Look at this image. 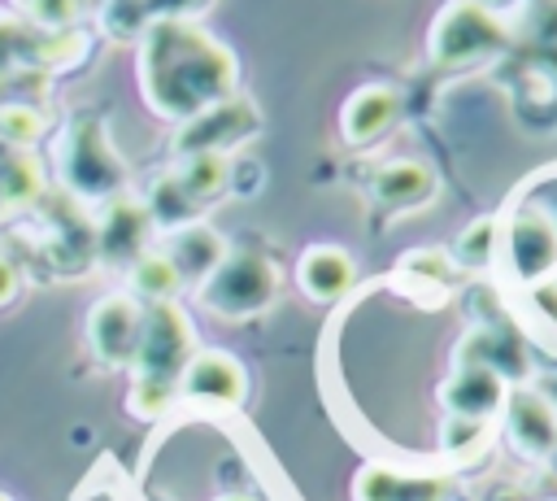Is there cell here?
I'll use <instances>...</instances> for the list:
<instances>
[{
	"mask_svg": "<svg viewBox=\"0 0 557 501\" xmlns=\"http://www.w3.org/2000/svg\"><path fill=\"white\" fill-rule=\"evenodd\" d=\"M474 4H479V9H487V13H496V17H500V13H509V9H518V4H522V0H474Z\"/></svg>",
	"mask_w": 557,
	"mask_h": 501,
	"instance_id": "30",
	"label": "cell"
},
{
	"mask_svg": "<svg viewBox=\"0 0 557 501\" xmlns=\"http://www.w3.org/2000/svg\"><path fill=\"white\" fill-rule=\"evenodd\" d=\"M261 131V113L248 96H226L218 105H209L205 113L187 118L174 135V157H187V152H218V157H231L239 144H248L252 135Z\"/></svg>",
	"mask_w": 557,
	"mask_h": 501,
	"instance_id": "6",
	"label": "cell"
},
{
	"mask_svg": "<svg viewBox=\"0 0 557 501\" xmlns=\"http://www.w3.org/2000/svg\"><path fill=\"white\" fill-rule=\"evenodd\" d=\"M496 253H500V218H474L470 227H461L453 244V261L466 270H487Z\"/></svg>",
	"mask_w": 557,
	"mask_h": 501,
	"instance_id": "19",
	"label": "cell"
},
{
	"mask_svg": "<svg viewBox=\"0 0 557 501\" xmlns=\"http://www.w3.org/2000/svg\"><path fill=\"white\" fill-rule=\"evenodd\" d=\"M26 22H35L39 30H61L83 13V0H17Z\"/></svg>",
	"mask_w": 557,
	"mask_h": 501,
	"instance_id": "27",
	"label": "cell"
},
{
	"mask_svg": "<svg viewBox=\"0 0 557 501\" xmlns=\"http://www.w3.org/2000/svg\"><path fill=\"white\" fill-rule=\"evenodd\" d=\"M4 209H9V205H4V196H0V213H4Z\"/></svg>",
	"mask_w": 557,
	"mask_h": 501,
	"instance_id": "32",
	"label": "cell"
},
{
	"mask_svg": "<svg viewBox=\"0 0 557 501\" xmlns=\"http://www.w3.org/2000/svg\"><path fill=\"white\" fill-rule=\"evenodd\" d=\"M152 218V227H165V231H178L187 222H196V200L174 183V174H161L152 187H148V200H139Z\"/></svg>",
	"mask_w": 557,
	"mask_h": 501,
	"instance_id": "18",
	"label": "cell"
},
{
	"mask_svg": "<svg viewBox=\"0 0 557 501\" xmlns=\"http://www.w3.org/2000/svg\"><path fill=\"white\" fill-rule=\"evenodd\" d=\"M148 235H152L148 209L139 200H131V196H113L104 218H100V227H96V248H100L104 261L131 266V261H139L148 253Z\"/></svg>",
	"mask_w": 557,
	"mask_h": 501,
	"instance_id": "11",
	"label": "cell"
},
{
	"mask_svg": "<svg viewBox=\"0 0 557 501\" xmlns=\"http://www.w3.org/2000/svg\"><path fill=\"white\" fill-rule=\"evenodd\" d=\"M178 270H174V261L165 257V253H157V248H148L139 261H131V288L139 292V296H148L152 305L157 301H170L174 292H178Z\"/></svg>",
	"mask_w": 557,
	"mask_h": 501,
	"instance_id": "21",
	"label": "cell"
},
{
	"mask_svg": "<svg viewBox=\"0 0 557 501\" xmlns=\"http://www.w3.org/2000/svg\"><path fill=\"white\" fill-rule=\"evenodd\" d=\"M440 401L448 414H461V418H492L500 405H505V379L487 366H474V362H461L444 388H440Z\"/></svg>",
	"mask_w": 557,
	"mask_h": 501,
	"instance_id": "13",
	"label": "cell"
},
{
	"mask_svg": "<svg viewBox=\"0 0 557 501\" xmlns=\"http://www.w3.org/2000/svg\"><path fill=\"white\" fill-rule=\"evenodd\" d=\"M170 261H174V270H178V279L187 283H205L213 270H218V261L226 257V240L209 227V222H187V227H178V231H170V248H161Z\"/></svg>",
	"mask_w": 557,
	"mask_h": 501,
	"instance_id": "15",
	"label": "cell"
},
{
	"mask_svg": "<svg viewBox=\"0 0 557 501\" xmlns=\"http://www.w3.org/2000/svg\"><path fill=\"white\" fill-rule=\"evenodd\" d=\"M505 436L527 457H548L557 449V410L535 388L505 392Z\"/></svg>",
	"mask_w": 557,
	"mask_h": 501,
	"instance_id": "9",
	"label": "cell"
},
{
	"mask_svg": "<svg viewBox=\"0 0 557 501\" xmlns=\"http://www.w3.org/2000/svg\"><path fill=\"white\" fill-rule=\"evenodd\" d=\"M370 196L383 209H418V205H426L435 196V174L418 157H396V161H387V166L374 170Z\"/></svg>",
	"mask_w": 557,
	"mask_h": 501,
	"instance_id": "14",
	"label": "cell"
},
{
	"mask_svg": "<svg viewBox=\"0 0 557 501\" xmlns=\"http://www.w3.org/2000/svg\"><path fill=\"white\" fill-rule=\"evenodd\" d=\"M218 501H252V497H244V492H226V497H218Z\"/></svg>",
	"mask_w": 557,
	"mask_h": 501,
	"instance_id": "31",
	"label": "cell"
},
{
	"mask_svg": "<svg viewBox=\"0 0 557 501\" xmlns=\"http://www.w3.org/2000/svg\"><path fill=\"white\" fill-rule=\"evenodd\" d=\"M17 288H22V270L9 257H0V305H9L17 296Z\"/></svg>",
	"mask_w": 557,
	"mask_h": 501,
	"instance_id": "29",
	"label": "cell"
},
{
	"mask_svg": "<svg viewBox=\"0 0 557 501\" xmlns=\"http://www.w3.org/2000/svg\"><path fill=\"white\" fill-rule=\"evenodd\" d=\"M178 396V383H161V379H135L126 392V410L135 418H161L170 410V401Z\"/></svg>",
	"mask_w": 557,
	"mask_h": 501,
	"instance_id": "25",
	"label": "cell"
},
{
	"mask_svg": "<svg viewBox=\"0 0 557 501\" xmlns=\"http://www.w3.org/2000/svg\"><path fill=\"white\" fill-rule=\"evenodd\" d=\"M396 118H400V91L392 83H361L339 105V135L348 148H370L396 126Z\"/></svg>",
	"mask_w": 557,
	"mask_h": 501,
	"instance_id": "8",
	"label": "cell"
},
{
	"mask_svg": "<svg viewBox=\"0 0 557 501\" xmlns=\"http://www.w3.org/2000/svg\"><path fill=\"white\" fill-rule=\"evenodd\" d=\"M453 253H440V248H413V253H405L400 257V270L409 274V279H418V283H435V288H444L448 279H453Z\"/></svg>",
	"mask_w": 557,
	"mask_h": 501,
	"instance_id": "26",
	"label": "cell"
},
{
	"mask_svg": "<svg viewBox=\"0 0 557 501\" xmlns=\"http://www.w3.org/2000/svg\"><path fill=\"white\" fill-rule=\"evenodd\" d=\"M235 57L205 26L157 17L139 35V87L152 113L187 122L209 105L235 96Z\"/></svg>",
	"mask_w": 557,
	"mask_h": 501,
	"instance_id": "1",
	"label": "cell"
},
{
	"mask_svg": "<svg viewBox=\"0 0 557 501\" xmlns=\"http://www.w3.org/2000/svg\"><path fill=\"white\" fill-rule=\"evenodd\" d=\"M144 331V309L131 292H109L87 314V349L104 366H131Z\"/></svg>",
	"mask_w": 557,
	"mask_h": 501,
	"instance_id": "7",
	"label": "cell"
},
{
	"mask_svg": "<svg viewBox=\"0 0 557 501\" xmlns=\"http://www.w3.org/2000/svg\"><path fill=\"white\" fill-rule=\"evenodd\" d=\"M178 392L187 401H213V405H239L248 392L244 366L222 349H200L178 375Z\"/></svg>",
	"mask_w": 557,
	"mask_h": 501,
	"instance_id": "10",
	"label": "cell"
},
{
	"mask_svg": "<svg viewBox=\"0 0 557 501\" xmlns=\"http://www.w3.org/2000/svg\"><path fill=\"white\" fill-rule=\"evenodd\" d=\"M357 501H444L448 479L440 475H396L387 466H366L352 484Z\"/></svg>",
	"mask_w": 557,
	"mask_h": 501,
	"instance_id": "16",
	"label": "cell"
},
{
	"mask_svg": "<svg viewBox=\"0 0 557 501\" xmlns=\"http://www.w3.org/2000/svg\"><path fill=\"white\" fill-rule=\"evenodd\" d=\"M0 501H9V497H4V492H0Z\"/></svg>",
	"mask_w": 557,
	"mask_h": 501,
	"instance_id": "33",
	"label": "cell"
},
{
	"mask_svg": "<svg viewBox=\"0 0 557 501\" xmlns=\"http://www.w3.org/2000/svg\"><path fill=\"white\" fill-rule=\"evenodd\" d=\"M196 353V331L191 318L174 305V301H157L144 309V331H139V349H135V379H161V383H178L183 366Z\"/></svg>",
	"mask_w": 557,
	"mask_h": 501,
	"instance_id": "5",
	"label": "cell"
},
{
	"mask_svg": "<svg viewBox=\"0 0 557 501\" xmlns=\"http://www.w3.org/2000/svg\"><path fill=\"white\" fill-rule=\"evenodd\" d=\"M57 170H61V183L78 200H113L126 183V161L117 157L109 131L91 113L70 118V126L61 131Z\"/></svg>",
	"mask_w": 557,
	"mask_h": 501,
	"instance_id": "2",
	"label": "cell"
},
{
	"mask_svg": "<svg viewBox=\"0 0 557 501\" xmlns=\"http://www.w3.org/2000/svg\"><path fill=\"white\" fill-rule=\"evenodd\" d=\"M213 0H148V17H178V22H196Z\"/></svg>",
	"mask_w": 557,
	"mask_h": 501,
	"instance_id": "28",
	"label": "cell"
},
{
	"mask_svg": "<svg viewBox=\"0 0 557 501\" xmlns=\"http://www.w3.org/2000/svg\"><path fill=\"white\" fill-rule=\"evenodd\" d=\"M35 44H39L35 22H26L17 13H0V74L35 70Z\"/></svg>",
	"mask_w": 557,
	"mask_h": 501,
	"instance_id": "20",
	"label": "cell"
},
{
	"mask_svg": "<svg viewBox=\"0 0 557 501\" xmlns=\"http://www.w3.org/2000/svg\"><path fill=\"white\" fill-rule=\"evenodd\" d=\"M553 457H557V449H553Z\"/></svg>",
	"mask_w": 557,
	"mask_h": 501,
	"instance_id": "34",
	"label": "cell"
},
{
	"mask_svg": "<svg viewBox=\"0 0 557 501\" xmlns=\"http://www.w3.org/2000/svg\"><path fill=\"white\" fill-rule=\"evenodd\" d=\"M278 292V266L261 253H226L218 270L200 283V305L218 318H252Z\"/></svg>",
	"mask_w": 557,
	"mask_h": 501,
	"instance_id": "4",
	"label": "cell"
},
{
	"mask_svg": "<svg viewBox=\"0 0 557 501\" xmlns=\"http://www.w3.org/2000/svg\"><path fill=\"white\" fill-rule=\"evenodd\" d=\"M492 440V418H461V414H448L440 423V449L444 457H479Z\"/></svg>",
	"mask_w": 557,
	"mask_h": 501,
	"instance_id": "22",
	"label": "cell"
},
{
	"mask_svg": "<svg viewBox=\"0 0 557 501\" xmlns=\"http://www.w3.org/2000/svg\"><path fill=\"white\" fill-rule=\"evenodd\" d=\"M296 283H300V292H305L309 301L331 305V301H339V296L357 283V261H352V253L339 248V244H313V248H305L300 261H296Z\"/></svg>",
	"mask_w": 557,
	"mask_h": 501,
	"instance_id": "12",
	"label": "cell"
},
{
	"mask_svg": "<svg viewBox=\"0 0 557 501\" xmlns=\"http://www.w3.org/2000/svg\"><path fill=\"white\" fill-rule=\"evenodd\" d=\"M44 131H48V118L39 105H0V144L30 152V144H39Z\"/></svg>",
	"mask_w": 557,
	"mask_h": 501,
	"instance_id": "23",
	"label": "cell"
},
{
	"mask_svg": "<svg viewBox=\"0 0 557 501\" xmlns=\"http://www.w3.org/2000/svg\"><path fill=\"white\" fill-rule=\"evenodd\" d=\"M174 183L200 205V200H213L231 187V157H218V152H187L174 161Z\"/></svg>",
	"mask_w": 557,
	"mask_h": 501,
	"instance_id": "17",
	"label": "cell"
},
{
	"mask_svg": "<svg viewBox=\"0 0 557 501\" xmlns=\"http://www.w3.org/2000/svg\"><path fill=\"white\" fill-rule=\"evenodd\" d=\"M509 44L505 22L487 9H479L474 0H448L426 30V57L444 70H461L470 61H483L492 52H500Z\"/></svg>",
	"mask_w": 557,
	"mask_h": 501,
	"instance_id": "3",
	"label": "cell"
},
{
	"mask_svg": "<svg viewBox=\"0 0 557 501\" xmlns=\"http://www.w3.org/2000/svg\"><path fill=\"white\" fill-rule=\"evenodd\" d=\"M96 22H100V30L109 35V39H139L144 30H148V0H100V13H96Z\"/></svg>",
	"mask_w": 557,
	"mask_h": 501,
	"instance_id": "24",
	"label": "cell"
}]
</instances>
